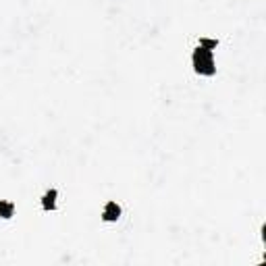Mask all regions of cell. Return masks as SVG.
Wrapping results in <instances>:
<instances>
[{
  "mask_svg": "<svg viewBox=\"0 0 266 266\" xmlns=\"http://www.w3.org/2000/svg\"><path fill=\"white\" fill-rule=\"evenodd\" d=\"M191 65H193V71L202 77H212L216 73V63H214L212 50H206V48H202V46H198L193 50Z\"/></svg>",
  "mask_w": 266,
  "mask_h": 266,
  "instance_id": "obj_1",
  "label": "cell"
},
{
  "mask_svg": "<svg viewBox=\"0 0 266 266\" xmlns=\"http://www.w3.org/2000/svg\"><path fill=\"white\" fill-rule=\"evenodd\" d=\"M121 206L116 202H106L104 208H102V221L104 223H116L121 219Z\"/></svg>",
  "mask_w": 266,
  "mask_h": 266,
  "instance_id": "obj_2",
  "label": "cell"
},
{
  "mask_svg": "<svg viewBox=\"0 0 266 266\" xmlns=\"http://www.w3.org/2000/svg\"><path fill=\"white\" fill-rule=\"evenodd\" d=\"M56 200H58V191L56 190H48L42 195V208L46 212H54L56 210Z\"/></svg>",
  "mask_w": 266,
  "mask_h": 266,
  "instance_id": "obj_3",
  "label": "cell"
},
{
  "mask_svg": "<svg viewBox=\"0 0 266 266\" xmlns=\"http://www.w3.org/2000/svg\"><path fill=\"white\" fill-rule=\"evenodd\" d=\"M13 214H15V204L13 202H8V200H0V219H13Z\"/></svg>",
  "mask_w": 266,
  "mask_h": 266,
  "instance_id": "obj_4",
  "label": "cell"
},
{
  "mask_svg": "<svg viewBox=\"0 0 266 266\" xmlns=\"http://www.w3.org/2000/svg\"><path fill=\"white\" fill-rule=\"evenodd\" d=\"M200 46L206 48V50H214L216 46H219V40H210V38H202L200 40Z\"/></svg>",
  "mask_w": 266,
  "mask_h": 266,
  "instance_id": "obj_5",
  "label": "cell"
}]
</instances>
